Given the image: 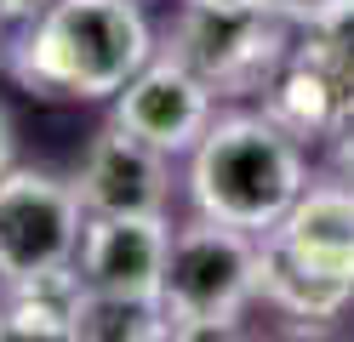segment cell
<instances>
[{
  "mask_svg": "<svg viewBox=\"0 0 354 342\" xmlns=\"http://www.w3.org/2000/svg\"><path fill=\"white\" fill-rule=\"evenodd\" d=\"M154 52L138 0H52L6 46V75L40 103H115Z\"/></svg>",
  "mask_w": 354,
  "mask_h": 342,
  "instance_id": "6da1fadb",
  "label": "cell"
},
{
  "mask_svg": "<svg viewBox=\"0 0 354 342\" xmlns=\"http://www.w3.org/2000/svg\"><path fill=\"white\" fill-rule=\"evenodd\" d=\"M183 182L201 217L269 234L308 189V143L286 131L269 108H234L217 114L206 137L189 149Z\"/></svg>",
  "mask_w": 354,
  "mask_h": 342,
  "instance_id": "7a4b0ae2",
  "label": "cell"
},
{
  "mask_svg": "<svg viewBox=\"0 0 354 342\" xmlns=\"http://www.w3.org/2000/svg\"><path fill=\"white\" fill-rule=\"evenodd\" d=\"M263 296V234L201 217L171 234L166 263V331L171 336H234L240 314Z\"/></svg>",
  "mask_w": 354,
  "mask_h": 342,
  "instance_id": "3957f363",
  "label": "cell"
},
{
  "mask_svg": "<svg viewBox=\"0 0 354 342\" xmlns=\"http://www.w3.org/2000/svg\"><path fill=\"white\" fill-rule=\"evenodd\" d=\"M292 23L274 12H212V6H183L166 35V52L183 57L201 75L217 103H246L274 86L286 52H292Z\"/></svg>",
  "mask_w": 354,
  "mask_h": 342,
  "instance_id": "277c9868",
  "label": "cell"
},
{
  "mask_svg": "<svg viewBox=\"0 0 354 342\" xmlns=\"http://www.w3.org/2000/svg\"><path fill=\"white\" fill-rule=\"evenodd\" d=\"M86 200L75 182H63L40 166H12L0 177V280L46 274L80 257Z\"/></svg>",
  "mask_w": 354,
  "mask_h": 342,
  "instance_id": "5b68a950",
  "label": "cell"
},
{
  "mask_svg": "<svg viewBox=\"0 0 354 342\" xmlns=\"http://www.w3.org/2000/svg\"><path fill=\"white\" fill-rule=\"evenodd\" d=\"M263 108L274 114L286 131H297L303 143H320V137L337 131V120L354 108V52L320 23V29H303L286 52L274 86L263 91Z\"/></svg>",
  "mask_w": 354,
  "mask_h": 342,
  "instance_id": "8992f818",
  "label": "cell"
},
{
  "mask_svg": "<svg viewBox=\"0 0 354 342\" xmlns=\"http://www.w3.org/2000/svg\"><path fill=\"white\" fill-rule=\"evenodd\" d=\"M115 120L131 126L138 137H149V143L166 149V154H189L206 137V126L217 120V91L194 75L183 57H171L160 46V52L120 86Z\"/></svg>",
  "mask_w": 354,
  "mask_h": 342,
  "instance_id": "52a82bcc",
  "label": "cell"
},
{
  "mask_svg": "<svg viewBox=\"0 0 354 342\" xmlns=\"http://www.w3.org/2000/svg\"><path fill=\"white\" fill-rule=\"evenodd\" d=\"M75 189L86 200V211L166 217V205H171V154L154 149L131 126L109 120L103 131H92V143L80 154Z\"/></svg>",
  "mask_w": 354,
  "mask_h": 342,
  "instance_id": "ba28073f",
  "label": "cell"
},
{
  "mask_svg": "<svg viewBox=\"0 0 354 342\" xmlns=\"http://www.w3.org/2000/svg\"><path fill=\"white\" fill-rule=\"evenodd\" d=\"M75 263L86 274V291L160 303L166 263H171V222L166 217L92 211V217H86V234H80V257Z\"/></svg>",
  "mask_w": 354,
  "mask_h": 342,
  "instance_id": "9c48e42d",
  "label": "cell"
},
{
  "mask_svg": "<svg viewBox=\"0 0 354 342\" xmlns=\"http://www.w3.org/2000/svg\"><path fill=\"white\" fill-rule=\"evenodd\" d=\"M263 240L286 251L297 268L354 291V182L343 171L331 182H308Z\"/></svg>",
  "mask_w": 354,
  "mask_h": 342,
  "instance_id": "30bf717a",
  "label": "cell"
},
{
  "mask_svg": "<svg viewBox=\"0 0 354 342\" xmlns=\"http://www.w3.org/2000/svg\"><path fill=\"white\" fill-rule=\"evenodd\" d=\"M80 303H86L80 263L0 280V342H75Z\"/></svg>",
  "mask_w": 354,
  "mask_h": 342,
  "instance_id": "8fae6325",
  "label": "cell"
},
{
  "mask_svg": "<svg viewBox=\"0 0 354 342\" xmlns=\"http://www.w3.org/2000/svg\"><path fill=\"white\" fill-rule=\"evenodd\" d=\"M263 303L280 308V314H292V319H337L354 303V291L297 268L286 251H274L269 240H263Z\"/></svg>",
  "mask_w": 354,
  "mask_h": 342,
  "instance_id": "7c38bea8",
  "label": "cell"
},
{
  "mask_svg": "<svg viewBox=\"0 0 354 342\" xmlns=\"http://www.w3.org/2000/svg\"><path fill=\"white\" fill-rule=\"evenodd\" d=\"M166 308L143 303V296H109L86 291L75 314V342H166Z\"/></svg>",
  "mask_w": 354,
  "mask_h": 342,
  "instance_id": "4fadbf2b",
  "label": "cell"
},
{
  "mask_svg": "<svg viewBox=\"0 0 354 342\" xmlns=\"http://www.w3.org/2000/svg\"><path fill=\"white\" fill-rule=\"evenodd\" d=\"M354 0H269V12L292 29H320V23H337Z\"/></svg>",
  "mask_w": 354,
  "mask_h": 342,
  "instance_id": "5bb4252c",
  "label": "cell"
},
{
  "mask_svg": "<svg viewBox=\"0 0 354 342\" xmlns=\"http://www.w3.org/2000/svg\"><path fill=\"white\" fill-rule=\"evenodd\" d=\"M326 143H331V160H337V171L354 182V108H348L343 120H337V131H331Z\"/></svg>",
  "mask_w": 354,
  "mask_h": 342,
  "instance_id": "9a60e30c",
  "label": "cell"
},
{
  "mask_svg": "<svg viewBox=\"0 0 354 342\" xmlns=\"http://www.w3.org/2000/svg\"><path fill=\"white\" fill-rule=\"evenodd\" d=\"M52 0H0V12H6V23H35L40 12H46Z\"/></svg>",
  "mask_w": 354,
  "mask_h": 342,
  "instance_id": "2e32d148",
  "label": "cell"
},
{
  "mask_svg": "<svg viewBox=\"0 0 354 342\" xmlns=\"http://www.w3.org/2000/svg\"><path fill=\"white\" fill-rule=\"evenodd\" d=\"M183 6H212V12H269V0H183Z\"/></svg>",
  "mask_w": 354,
  "mask_h": 342,
  "instance_id": "e0dca14e",
  "label": "cell"
},
{
  "mask_svg": "<svg viewBox=\"0 0 354 342\" xmlns=\"http://www.w3.org/2000/svg\"><path fill=\"white\" fill-rule=\"evenodd\" d=\"M12 171V120H6V108H0V177Z\"/></svg>",
  "mask_w": 354,
  "mask_h": 342,
  "instance_id": "ac0fdd59",
  "label": "cell"
},
{
  "mask_svg": "<svg viewBox=\"0 0 354 342\" xmlns=\"http://www.w3.org/2000/svg\"><path fill=\"white\" fill-rule=\"evenodd\" d=\"M0 63H6V12H0Z\"/></svg>",
  "mask_w": 354,
  "mask_h": 342,
  "instance_id": "d6986e66",
  "label": "cell"
}]
</instances>
